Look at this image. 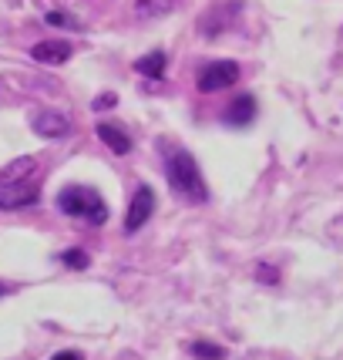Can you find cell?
<instances>
[{"instance_id": "cell-14", "label": "cell", "mask_w": 343, "mask_h": 360, "mask_svg": "<svg viewBox=\"0 0 343 360\" xmlns=\"http://www.w3.org/2000/svg\"><path fill=\"white\" fill-rule=\"evenodd\" d=\"M44 24H47V27H67V31H81L78 17L64 14V11H51V14H44Z\"/></svg>"}, {"instance_id": "cell-6", "label": "cell", "mask_w": 343, "mask_h": 360, "mask_svg": "<svg viewBox=\"0 0 343 360\" xmlns=\"http://www.w3.org/2000/svg\"><path fill=\"white\" fill-rule=\"evenodd\" d=\"M71 54H75V47L61 41V37H47V41H37L31 47V58L37 64H51V68H58V64H67L71 61Z\"/></svg>"}, {"instance_id": "cell-4", "label": "cell", "mask_w": 343, "mask_h": 360, "mask_svg": "<svg viewBox=\"0 0 343 360\" xmlns=\"http://www.w3.org/2000/svg\"><path fill=\"white\" fill-rule=\"evenodd\" d=\"M235 81H239V64L235 61H212L199 71V91L202 94L226 91V88H233Z\"/></svg>"}, {"instance_id": "cell-11", "label": "cell", "mask_w": 343, "mask_h": 360, "mask_svg": "<svg viewBox=\"0 0 343 360\" xmlns=\"http://www.w3.org/2000/svg\"><path fill=\"white\" fill-rule=\"evenodd\" d=\"M135 71L148 81H162L165 78V54H162V51H152V54L138 58V61H135Z\"/></svg>"}, {"instance_id": "cell-3", "label": "cell", "mask_w": 343, "mask_h": 360, "mask_svg": "<svg viewBox=\"0 0 343 360\" xmlns=\"http://www.w3.org/2000/svg\"><path fill=\"white\" fill-rule=\"evenodd\" d=\"M37 199H41V175H31L24 182H4L0 186V209H7V212L34 205Z\"/></svg>"}, {"instance_id": "cell-17", "label": "cell", "mask_w": 343, "mask_h": 360, "mask_svg": "<svg viewBox=\"0 0 343 360\" xmlns=\"http://www.w3.org/2000/svg\"><path fill=\"white\" fill-rule=\"evenodd\" d=\"M115 105H118V94H98V98H94L91 101V108L94 111H105V108H115Z\"/></svg>"}, {"instance_id": "cell-16", "label": "cell", "mask_w": 343, "mask_h": 360, "mask_svg": "<svg viewBox=\"0 0 343 360\" xmlns=\"http://www.w3.org/2000/svg\"><path fill=\"white\" fill-rule=\"evenodd\" d=\"M256 280H259V283H269V286H276V283H280V269L259 263V266H256Z\"/></svg>"}, {"instance_id": "cell-5", "label": "cell", "mask_w": 343, "mask_h": 360, "mask_svg": "<svg viewBox=\"0 0 343 360\" xmlns=\"http://www.w3.org/2000/svg\"><path fill=\"white\" fill-rule=\"evenodd\" d=\"M152 212H155V192H152V186H138L125 212V233H138L141 226L152 219Z\"/></svg>"}, {"instance_id": "cell-15", "label": "cell", "mask_w": 343, "mask_h": 360, "mask_svg": "<svg viewBox=\"0 0 343 360\" xmlns=\"http://www.w3.org/2000/svg\"><path fill=\"white\" fill-rule=\"evenodd\" d=\"M61 263H64L67 269H88V266H91V256L75 246V250H64V252H61Z\"/></svg>"}, {"instance_id": "cell-10", "label": "cell", "mask_w": 343, "mask_h": 360, "mask_svg": "<svg viewBox=\"0 0 343 360\" xmlns=\"http://www.w3.org/2000/svg\"><path fill=\"white\" fill-rule=\"evenodd\" d=\"M31 175H41V169H37V158H17V162H11L4 172H0V186L4 182H24V179H31Z\"/></svg>"}, {"instance_id": "cell-13", "label": "cell", "mask_w": 343, "mask_h": 360, "mask_svg": "<svg viewBox=\"0 0 343 360\" xmlns=\"http://www.w3.org/2000/svg\"><path fill=\"white\" fill-rule=\"evenodd\" d=\"M188 354L195 360H226V347L209 344V340H195V344L188 347Z\"/></svg>"}, {"instance_id": "cell-8", "label": "cell", "mask_w": 343, "mask_h": 360, "mask_svg": "<svg viewBox=\"0 0 343 360\" xmlns=\"http://www.w3.org/2000/svg\"><path fill=\"white\" fill-rule=\"evenodd\" d=\"M94 131H98V139L105 141L115 155H128V152H131V145H135V141H131V135H128L122 125H115V122H98V128H94Z\"/></svg>"}, {"instance_id": "cell-1", "label": "cell", "mask_w": 343, "mask_h": 360, "mask_svg": "<svg viewBox=\"0 0 343 360\" xmlns=\"http://www.w3.org/2000/svg\"><path fill=\"white\" fill-rule=\"evenodd\" d=\"M162 165H165L169 188L179 199H186L192 205L209 202V186H205L202 172H199V162L188 155L186 148H179L172 141H162Z\"/></svg>"}, {"instance_id": "cell-12", "label": "cell", "mask_w": 343, "mask_h": 360, "mask_svg": "<svg viewBox=\"0 0 343 360\" xmlns=\"http://www.w3.org/2000/svg\"><path fill=\"white\" fill-rule=\"evenodd\" d=\"M179 0H138L135 4V17L138 20H155V17H165L175 11Z\"/></svg>"}, {"instance_id": "cell-2", "label": "cell", "mask_w": 343, "mask_h": 360, "mask_svg": "<svg viewBox=\"0 0 343 360\" xmlns=\"http://www.w3.org/2000/svg\"><path fill=\"white\" fill-rule=\"evenodd\" d=\"M58 209L71 219H84L88 226H105L108 222V205L91 186H67L58 192Z\"/></svg>"}, {"instance_id": "cell-7", "label": "cell", "mask_w": 343, "mask_h": 360, "mask_svg": "<svg viewBox=\"0 0 343 360\" xmlns=\"http://www.w3.org/2000/svg\"><path fill=\"white\" fill-rule=\"evenodd\" d=\"M34 131L47 141H58L64 135H71V118L61 111H37L34 115Z\"/></svg>"}, {"instance_id": "cell-19", "label": "cell", "mask_w": 343, "mask_h": 360, "mask_svg": "<svg viewBox=\"0 0 343 360\" xmlns=\"http://www.w3.org/2000/svg\"><path fill=\"white\" fill-rule=\"evenodd\" d=\"M4 293H11V286H4V283H0V297H4Z\"/></svg>"}, {"instance_id": "cell-18", "label": "cell", "mask_w": 343, "mask_h": 360, "mask_svg": "<svg viewBox=\"0 0 343 360\" xmlns=\"http://www.w3.org/2000/svg\"><path fill=\"white\" fill-rule=\"evenodd\" d=\"M51 360H84V354H78V350H61L58 357H51Z\"/></svg>"}, {"instance_id": "cell-9", "label": "cell", "mask_w": 343, "mask_h": 360, "mask_svg": "<svg viewBox=\"0 0 343 360\" xmlns=\"http://www.w3.org/2000/svg\"><path fill=\"white\" fill-rule=\"evenodd\" d=\"M256 111H259L256 98H252V94H239L233 105L226 108V125H229V128H246V125H252Z\"/></svg>"}]
</instances>
